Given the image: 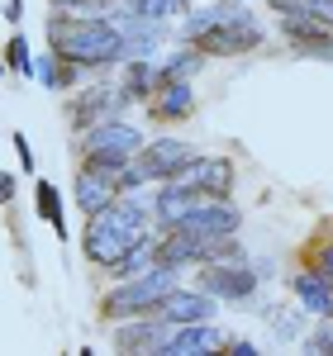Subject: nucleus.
Returning <instances> with one entry per match:
<instances>
[{"mask_svg":"<svg viewBox=\"0 0 333 356\" xmlns=\"http://www.w3.org/2000/svg\"><path fill=\"white\" fill-rule=\"evenodd\" d=\"M143 219H148V204H139V200H114L110 209H100V214L86 219L82 252L95 266L124 261V252L143 238Z\"/></svg>","mask_w":333,"mask_h":356,"instance_id":"1","label":"nucleus"},{"mask_svg":"<svg viewBox=\"0 0 333 356\" xmlns=\"http://www.w3.org/2000/svg\"><path fill=\"white\" fill-rule=\"evenodd\" d=\"M53 53H62L77 67H110L124 57V33L114 29V19H53L48 24Z\"/></svg>","mask_w":333,"mask_h":356,"instance_id":"2","label":"nucleus"},{"mask_svg":"<svg viewBox=\"0 0 333 356\" xmlns=\"http://www.w3.org/2000/svg\"><path fill=\"white\" fill-rule=\"evenodd\" d=\"M195 162V147H186L181 138H157V143H143L134 152V162L124 166V191H134L143 181H162V176H176Z\"/></svg>","mask_w":333,"mask_h":356,"instance_id":"3","label":"nucleus"},{"mask_svg":"<svg viewBox=\"0 0 333 356\" xmlns=\"http://www.w3.org/2000/svg\"><path fill=\"white\" fill-rule=\"evenodd\" d=\"M176 285V271L171 266H148L143 275H129V285H119L105 295V314L110 318H124V314H148L166 300V290Z\"/></svg>","mask_w":333,"mask_h":356,"instance_id":"4","label":"nucleus"},{"mask_svg":"<svg viewBox=\"0 0 333 356\" xmlns=\"http://www.w3.org/2000/svg\"><path fill=\"white\" fill-rule=\"evenodd\" d=\"M143 147V134L124 119H105L86 129V162H105V166H129L134 152Z\"/></svg>","mask_w":333,"mask_h":356,"instance_id":"5","label":"nucleus"},{"mask_svg":"<svg viewBox=\"0 0 333 356\" xmlns=\"http://www.w3.org/2000/svg\"><path fill=\"white\" fill-rule=\"evenodd\" d=\"M257 43H262V29H257V19H252L248 10H238V15L219 19L210 33H200V38H195V48H200V53H210V57L248 53V48H257Z\"/></svg>","mask_w":333,"mask_h":356,"instance_id":"6","label":"nucleus"},{"mask_svg":"<svg viewBox=\"0 0 333 356\" xmlns=\"http://www.w3.org/2000/svg\"><path fill=\"white\" fill-rule=\"evenodd\" d=\"M124 191V166H105V162H86L82 176H77V204H82V214H100V209H110L114 200Z\"/></svg>","mask_w":333,"mask_h":356,"instance_id":"7","label":"nucleus"},{"mask_svg":"<svg viewBox=\"0 0 333 356\" xmlns=\"http://www.w3.org/2000/svg\"><path fill=\"white\" fill-rule=\"evenodd\" d=\"M195 280L215 300H252V290H257V271H248L243 261H200Z\"/></svg>","mask_w":333,"mask_h":356,"instance_id":"8","label":"nucleus"},{"mask_svg":"<svg viewBox=\"0 0 333 356\" xmlns=\"http://www.w3.org/2000/svg\"><path fill=\"white\" fill-rule=\"evenodd\" d=\"M171 228H191L200 238H233V233H238V209L224 204V200H205L200 209H191L186 219L171 223Z\"/></svg>","mask_w":333,"mask_h":356,"instance_id":"9","label":"nucleus"},{"mask_svg":"<svg viewBox=\"0 0 333 356\" xmlns=\"http://www.w3.org/2000/svg\"><path fill=\"white\" fill-rule=\"evenodd\" d=\"M157 314H162L166 323L176 328V323H205L210 314H215V295H205V290H166V300L157 304Z\"/></svg>","mask_w":333,"mask_h":356,"instance_id":"10","label":"nucleus"},{"mask_svg":"<svg viewBox=\"0 0 333 356\" xmlns=\"http://www.w3.org/2000/svg\"><path fill=\"white\" fill-rule=\"evenodd\" d=\"M119 105H129V95L124 90H110V86H95V90H82L77 100H72V124L77 129H91V124H105Z\"/></svg>","mask_w":333,"mask_h":356,"instance_id":"11","label":"nucleus"},{"mask_svg":"<svg viewBox=\"0 0 333 356\" xmlns=\"http://www.w3.org/2000/svg\"><path fill=\"white\" fill-rule=\"evenodd\" d=\"M181 181H191L200 195H210V200H224V195L233 191V166L224 162V157H195L186 171H176Z\"/></svg>","mask_w":333,"mask_h":356,"instance_id":"12","label":"nucleus"},{"mask_svg":"<svg viewBox=\"0 0 333 356\" xmlns=\"http://www.w3.org/2000/svg\"><path fill=\"white\" fill-rule=\"evenodd\" d=\"M166 342H171V323L162 314L157 318H139V323L119 328V337H114L119 352H166Z\"/></svg>","mask_w":333,"mask_h":356,"instance_id":"13","label":"nucleus"},{"mask_svg":"<svg viewBox=\"0 0 333 356\" xmlns=\"http://www.w3.org/2000/svg\"><path fill=\"white\" fill-rule=\"evenodd\" d=\"M286 38L295 43V53L333 62V33H329V24H314V19H286Z\"/></svg>","mask_w":333,"mask_h":356,"instance_id":"14","label":"nucleus"},{"mask_svg":"<svg viewBox=\"0 0 333 356\" xmlns=\"http://www.w3.org/2000/svg\"><path fill=\"white\" fill-rule=\"evenodd\" d=\"M215 347H224V342H219V328H210V318L205 323H176L171 342H166L171 356H195V352H215Z\"/></svg>","mask_w":333,"mask_h":356,"instance_id":"15","label":"nucleus"},{"mask_svg":"<svg viewBox=\"0 0 333 356\" xmlns=\"http://www.w3.org/2000/svg\"><path fill=\"white\" fill-rule=\"evenodd\" d=\"M295 300H300V309H309V314H319V318H333V285H329V280H324L319 271L295 275Z\"/></svg>","mask_w":333,"mask_h":356,"instance_id":"16","label":"nucleus"},{"mask_svg":"<svg viewBox=\"0 0 333 356\" xmlns=\"http://www.w3.org/2000/svg\"><path fill=\"white\" fill-rule=\"evenodd\" d=\"M191 110H195L191 81H162V86H157V105H153L157 119H186Z\"/></svg>","mask_w":333,"mask_h":356,"instance_id":"17","label":"nucleus"},{"mask_svg":"<svg viewBox=\"0 0 333 356\" xmlns=\"http://www.w3.org/2000/svg\"><path fill=\"white\" fill-rule=\"evenodd\" d=\"M77 72H82V67H77V62H67L62 53L38 57V67H33V76L48 86V90H62V86H72V81H77Z\"/></svg>","mask_w":333,"mask_h":356,"instance_id":"18","label":"nucleus"},{"mask_svg":"<svg viewBox=\"0 0 333 356\" xmlns=\"http://www.w3.org/2000/svg\"><path fill=\"white\" fill-rule=\"evenodd\" d=\"M153 81H157V72H153L143 57H134V62H129V72H124V86H119V90H124L129 100H148Z\"/></svg>","mask_w":333,"mask_h":356,"instance_id":"19","label":"nucleus"},{"mask_svg":"<svg viewBox=\"0 0 333 356\" xmlns=\"http://www.w3.org/2000/svg\"><path fill=\"white\" fill-rule=\"evenodd\" d=\"M200 62H205V53H200V48H186V53L166 57L162 67H157V86H162V81H186V76H191Z\"/></svg>","mask_w":333,"mask_h":356,"instance_id":"20","label":"nucleus"},{"mask_svg":"<svg viewBox=\"0 0 333 356\" xmlns=\"http://www.w3.org/2000/svg\"><path fill=\"white\" fill-rule=\"evenodd\" d=\"M33 195H38V219L53 223L57 238H67V223H62V195H57L48 181H38V191H33Z\"/></svg>","mask_w":333,"mask_h":356,"instance_id":"21","label":"nucleus"},{"mask_svg":"<svg viewBox=\"0 0 333 356\" xmlns=\"http://www.w3.org/2000/svg\"><path fill=\"white\" fill-rule=\"evenodd\" d=\"M5 62H10V67H15V72H33V57H29V38L24 33H15V38H10V43H5Z\"/></svg>","mask_w":333,"mask_h":356,"instance_id":"22","label":"nucleus"},{"mask_svg":"<svg viewBox=\"0 0 333 356\" xmlns=\"http://www.w3.org/2000/svg\"><path fill=\"white\" fill-rule=\"evenodd\" d=\"M300 332V314L291 309V314H277V342H291Z\"/></svg>","mask_w":333,"mask_h":356,"instance_id":"23","label":"nucleus"},{"mask_svg":"<svg viewBox=\"0 0 333 356\" xmlns=\"http://www.w3.org/2000/svg\"><path fill=\"white\" fill-rule=\"evenodd\" d=\"M305 352H333V328H319L305 337Z\"/></svg>","mask_w":333,"mask_h":356,"instance_id":"24","label":"nucleus"},{"mask_svg":"<svg viewBox=\"0 0 333 356\" xmlns=\"http://www.w3.org/2000/svg\"><path fill=\"white\" fill-rule=\"evenodd\" d=\"M314 271H319V275H324V280L333 285V243H329V247H319V261H314Z\"/></svg>","mask_w":333,"mask_h":356,"instance_id":"25","label":"nucleus"},{"mask_svg":"<svg viewBox=\"0 0 333 356\" xmlns=\"http://www.w3.org/2000/svg\"><path fill=\"white\" fill-rule=\"evenodd\" d=\"M0 204H15V171H0Z\"/></svg>","mask_w":333,"mask_h":356,"instance_id":"26","label":"nucleus"},{"mask_svg":"<svg viewBox=\"0 0 333 356\" xmlns=\"http://www.w3.org/2000/svg\"><path fill=\"white\" fill-rule=\"evenodd\" d=\"M15 152H20V166H24V171H33V152H29V138L24 134H15Z\"/></svg>","mask_w":333,"mask_h":356,"instance_id":"27","label":"nucleus"},{"mask_svg":"<svg viewBox=\"0 0 333 356\" xmlns=\"http://www.w3.org/2000/svg\"><path fill=\"white\" fill-rule=\"evenodd\" d=\"M57 10H91V5H110V0H48Z\"/></svg>","mask_w":333,"mask_h":356,"instance_id":"28","label":"nucleus"},{"mask_svg":"<svg viewBox=\"0 0 333 356\" xmlns=\"http://www.w3.org/2000/svg\"><path fill=\"white\" fill-rule=\"evenodd\" d=\"M5 19L20 24V19H24V0H5Z\"/></svg>","mask_w":333,"mask_h":356,"instance_id":"29","label":"nucleus"},{"mask_svg":"<svg viewBox=\"0 0 333 356\" xmlns=\"http://www.w3.org/2000/svg\"><path fill=\"white\" fill-rule=\"evenodd\" d=\"M224 347H229V352H233V356H252V352H257V347H252L248 337H243V342H224Z\"/></svg>","mask_w":333,"mask_h":356,"instance_id":"30","label":"nucleus"}]
</instances>
